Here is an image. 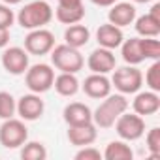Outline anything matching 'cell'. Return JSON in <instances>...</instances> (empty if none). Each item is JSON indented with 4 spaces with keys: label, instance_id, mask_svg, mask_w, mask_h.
I'll return each mask as SVG.
<instances>
[{
    "label": "cell",
    "instance_id": "cell-1",
    "mask_svg": "<svg viewBox=\"0 0 160 160\" xmlns=\"http://www.w3.org/2000/svg\"><path fill=\"white\" fill-rule=\"evenodd\" d=\"M128 109V100L124 94H108L102 98V104L92 113V122L96 128H111L119 115H122Z\"/></svg>",
    "mask_w": 160,
    "mask_h": 160
},
{
    "label": "cell",
    "instance_id": "cell-2",
    "mask_svg": "<svg viewBox=\"0 0 160 160\" xmlns=\"http://www.w3.org/2000/svg\"><path fill=\"white\" fill-rule=\"evenodd\" d=\"M17 23L27 28V30H34V28H43L45 25H49V21L53 19V8L45 2V0H34V2L25 4L19 13H17Z\"/></svg>",
    "mask_w": 160,
    "mask_h": 160
},
{
    "label": "cell",
    "instance_id": "cell-3",
    "mask_svg": "<svg viewBox=\"0 0 160 160\" xmlns=\"http://www.w3.org/2000/svg\"><path fill=\"white\" fill-rule=\"evenodd\" d=\"M51 64L58 72L77 73L79 70H83L85 58L79 53V49H75L68 43H62V45H55L51 49Z\"/></svg>",
    "mask_w": 160,
    "mask_h": 160
},
{
    "label": "cell",
    "instance_id": "cell-4",
    "mask_svg": "<svg viewBox=\"0 0 160 160\" xmlns=\"http://www.w3.org/2000/svg\"><path fill=\"white\" fill-rule=\"evenodd\" d=\"M53 81H55V70L49 64L40 62V64L28 66V70L25 72V83L30 92L43 94L49 89H53Z\"/></svg>",
    "mask_w": 160,
    "mask_h": 160
},
{
    "label": "cell",
    "instance_id": "cell-5",
    "mask_svg": "<svg viewBox=\"0 0 160 160\" xmlns=\"http://www.w3.org/2000/svg\"><path fill=\"white\" fill-rule=\"evenodd\" d=\"M28 139V128L23 119H4L0 124V145L6 149H19Z\"/></svg>",
    "mask_w": 160,
    "mask_h": 160
},
{
    "label": "cell",
    "instance_id": "cell-6",
    "mask_svg": "<svg viewBox=\"0 0 160 160\" xmlns=\"http://www.w3.org/2000/svg\"><path fill=\"white\" fill-rule=\"evenodd\" d=\"M143 85V73L136 66H122L115 70L111 87H115L121 94H136Z\"/></svg>",
    "mask_w": 160,
    "mask_h": 160
},
{
    "label": "cell",
    "instance_id": "cell-7",
    "mask_svg": "<svg viewBox=\"0 0 160 160\" xmlns=\"http://www.w3.org/2000/svg\"><path fill=\"white\" fill-rule=\"evenodd\" d=\"M115 130L121 139L124 141H136L145 134V119L138 113H122L115 121Z\"/></svg>",
    "mask_w": 160,
    "mask_h": 160
},
{
    "label": "cell",
    "instance_id": "cell-8",
    "mask_svg": "<svg viewBox=\"0 0 160 160\" xmlns=\"http://www.w3.org/2000/svg\"><path fill=\"white\" fill-rule=\"evenodd\" d=\"M55 47V34L47 28H34L25 38V49L28 55H47Z\"/></svg>",
    "mask_w": 160,
    "mask_h": 160
},
{
    "label": "cell",
    "instance_id": "cell-9",
    "mask_svg": "<svg viewBox=\"0 0 160 160\" xmlns=\"http://www.w3.org/2000/svg\"><path fill=\"white\" fill-rule=\"evenodd\" d=\"M2 66L12 75H23L28 70V53L23 47H6L2 53Z\"/></svg>",
    "mask_w": 160,
    "mask_h": 160
},
{
    "label": "cell",
    "instance_id": "cell-10",
    "mask_svg": "<svg viewBox=\"0 0 160 160\" xmlns=\"http://www.w3.org/2000/svg\"><path fill=\"white\" fill-rule=\"evenodd\" d=\"M43 109H45V104L40 98V94L30 92V94H23L17 100V109L15 111L19 113V117L23 121H38L43 115Z\"/></svg>",
    "mask_w": 160,
    "mask_h": 160
},
{
    "label": "cell",
    "instance_id": "cell-11",
    "mask_svg": "<svg viewBox=\"0 0 160 160\" xmlns=\"http://www.w3.org/2000/svg\"><path fill=\"white\" fill-rule=\"evenodd\" d=\"M87 66L92 73H109L115 70L117 66V58L113 55L111 49H106V47H98L94 49L89 58H87Z\"/></svg>",
    "mask_w": 160,
    "mask_h": 160
},
{
    "label": "cell",
    "instance_id": "cell-12",
    "mask_svg": "<svg viewBox=\"0 0 160 160\" xmlns=\"http://www.w3.org/2000/svg\"><path fill=\"white\" fill-rule=\"evenodd\" d=\"M81 89L89 98L102 100L108 94H111V81L106 77V73H91L83 81Z\"/></svg>",
    "mask_w": 160,
    "mask_h": 160
},
{
    "label": "cell",
    "instance_id": "cell-13",
    "mask_svg": "<svg viewBox=\"0 0 160 160\" xmlns=\"http://www.w3.org/2000/svg\"><path fill=\"white\" fill-rule=\"evenodd\" d=\"M62 119L68 126H81L92 122V111L81 102H70L62 111Z\"/></svg>",
    "mask_w": 160,
    "mask_h": 160
},
{
    "label": "cell",
    "instance_id": "cell-14",
    "mask_svg": "<svg viewBox=\"0 0 160 160\" xmlns=\"http://www.w3.org/2000/svg\"><path fill=\"white\" fill-rule=\"evenodd\" d=\"M108 19L111 25L122 28V27H130L136 19V6L130 4L128 0L124 2H119V4H111L109 6V13H108Z\"/></svg>",
    "mask_w": 160,
    "mask_h": 160
},
{
    "label": "cell",
    "instance_id": "cell-15",
    "mask_svg": "<svg viewBox=\"0 0 160 160\" xmlns=\"http://www.w3.org/2000/svg\"><path fill=\"white\" fill-rule=\"evenodd\" d=\"M98 138V130L94 122L81 124V126H68V141L75 147L92 145Z\"/></svg>",
    "mask_w": 160,
    "mask_h": 160
},
{
    "label": "cell",
    "instance_id": "cell-16",
    "mask_svg": "<svg viewBox=\"0 0 160 160\" xmlns=\"http://www.w3.org/2000/svg\"><path fill=\"white\" fill-rule=\"evenodd\" d=\"M124 40V34H122V28L111 25V23H106V25H100L98 30H96V42L100 47H106V49H117L121 47Z\"/></svg>",
    "mask_w": 160,
    "mask_h": 160
},
{
    "label": "cell",
    "instance_id": "cell-17",
    "mask_svg": "<svg viewBox=\"0 0 160 160\" xmlns=\"http://www.w3.org/2000/svg\"><path fill=\"white\" fill-rule=\"evenodd\" d=\"M134 113L147 117V115H154L160 109V96L154 91H145V92H138L134 102H132Z\"/></svg>",
    "mask_w": 160,
    "mask_h": 160
},
{
    "label": "cell",
    "instance_id": "cell-18",
    "mask_svg": "<svg viewBox=\"0 0 160 160\" xmlns=\"http://www.w3.org/2000/svg\"><path fill=\"white\" fill-rule=\"evenodd\" d=\"M89 40H91V30L81 23L68 25V28L64 30V43H68V45H72L75 49L87 45Z\"/></svg>",
    "mask_w": 160,
    "mask_h": 160
},
{
    "label": "cell",
    "instance_id": "cell-19",
    "mask_svg": "<svg viewBox=\"0 0 160 160\" xmlns=\"http://www.w3.org/2000/svg\"><path fill=\"white\" fill-rule=\"evenodd\" d=\"M53 87H55V91H57L60 96H66V98H70V96L77 94V91H79V79L75 77V73L60 72V73L55 77Z\"/></svg>",
    "mask_w": 160,
    "mask_h": 160
},
{
    "label": "cell",
    "instance_id": "cell-20",
    "mask_svg": "<svg viewBox=\"0 0 160 160\" xmlns=\"http://www.w3.org/2000/svg\"><path fill=\"white\" fill-rule=\"evenodd\" d=\"M121 55H122V60L130 66H138L139 62H143L145 58H143V53H141V38L122 40Z\"/></svg>",
    "mask_w": 160,
    "mask_h": 160
},
{
    "label": "cell",
    "instance_id": "cell-21",
    "mask_svg": "<svg viewBox=\"0 0 160 160\" xmlns=\"http://www.w3.org/2000/svg\"><path fill=\"white\" fill-rule=\"evenodd\" d=\"M55 17L62 25L81 23V19L85 17V6L83 4H75V6H62V4H58L57 10H55Z\"/></svg>",
    "mask_w": 160,
    "mask_h": 160
},
{
    "label": "cell",
    "instance_id": "cell-22",
    "mask_svg": "<svg viewBox=\"0 0 160 160\" xmlns=\"http://www.w3.org/2000/svg\"><path fill=\"white\" fill-rule=\"evenodd\" d=\"M134 21H136V32L141 38H156L160 34V19L152 17L151 13H145Z\"/></svg>",
    "mask_w": 160,
    "mask_h": 160
},
{
    "label": "cell",
    "instance_id": "cell-23",
    "mask_svg": "<svg viewBox=\"0 0 160 160\" xmlns=\"http://www.w3.org/2000/svg\"><path fill=\"white\" fill-rule=\"evenodd\" d=\"M132 156H134V151L124 139L108 143L106 151L102 152V158L106 160H132Z\"/></svg>",
    "mask_w": 160,
    "mask_h": 160
},
{
    "label": "cell",
    "instance_id": "cell-24",
    "mask_svg": "<svg viewBox=\"0 0 160 160\" xmlns=\"http://www.w3.org/2000/svg\"><path fill=\"white\" fill-rule=\"evenodd\" d=\"M21 158L23 160H45L47 158V149L40 141H25L21 145Z\"/></svg>",
    "mask_w": 160,
    "mask_h": 160
},
{
    "label": "cell",
    "instance_id": "cell-25",
    "mask_svg": "<svg viewBox=\"0 0 160 160\" xmlns=\"http://www.w3.org/2000/svg\"><path fill=\"white\" fill-rule=\"evenodd\" d=\"M17 102L12 96V92L0 91V119H12L15 115Z\"/></svg>",
    "mask_w": 160,
    "mask_h": 160
},
{
    "label": "cell",
    "instance_id": "cell-26",
    "mask_svg": "<svg viewBox=\"0 0 160 160\" xmlns=\"http://www.w3.org/2000/svg\"><path fill=\"white\" fill-rule=\"evenodd\" d=\"M141 53L143 58L158 60L160 58V42L156 38H141Z\"/></svg>",
    "mask_w": 160,
    "mask_h": 160
},
{
    "label": "cell",
    "instance_id": "cell-27",
    "mask_svg": "<svg viewBox=\"0 0 160 160\" xmlns=\"http://www.w3.org/2000/svg\"><path fill=\"white\" fill-rule=\"evenodd\" d=\"M145 83L149 87V91H154V92H160V60H154L147 73H145Z\"/></svg>",
    "mask_w": 160,
    "mask_h": 160
},
{
    "label": "cell",
    "instance_id": "cell-28",
    "mask_svg": "<svg viewBox=\"0 0 160 160\" xmlns=\"http://www.w3.org/2000/svg\"><path fill=\"white\" fill-rule=\"evenodd\" d=\"M147 149L151 152V158L160 156V128H151L147 134Z\"/></svg>",
    "mask_w": 160,
    "mask_h": 160
},
{
    "label": "cell",
    "instance_id": "cell-29",
    "mask_svg": "<svg viewBox=\"0 0 160 160\" xmlns=\"http://www.w3.org/2000/svg\"><path fill=\"white\" fill-rule=\"evenodd\" d=\"M100 158H102V152L91 145H85L75 152V160H100Z\"/></svg>",
    "mask_w": 160,
    "mask_h": 160
},
{
    "label": "cell",
    "instance_id": "cell-30",
    "mask_svg": "<svg viewBox=\"0 0 160 160\" xmlns=\"http://www.w3.org/2000/svg\"><path fill=\"white\" fill-rule=\"evenodd\" d=\"M15 21V13L10 10L8 4H0V27L2 28H12Z\"/></svg>",
    "mask_w": 160,
    "mask_h": 160
},
{
    "label": "cell",
    "instance_id": "cell-31",
    "mask_svg": "<svg viewBox=\"0 0 160 160\" xmlns=\"http://www.w3.org/2000/svg\"><path fill=\"white\" fill-rule=\"evenodd\" d=\"M8 43H10V28L0 27V49L8 47Z\"/></svg>",
    "mask_w": 160,
    "mask_h": 160
},
{
    "label": "cell",
    "instance_id": "cell-32",
    "mask_svg": "<svg viewBox=\"0 0 160 160\" xmlns=\"http://www.w3.org/2000/svg\"><path fill=\"white\" fill-rule=\"evenodd\" d=\"M91 2L96 6H102V8H109L111 4H115V0H91Z\"/></svg>",
    "mask_w": 160,
    "mask_h": 160
},
{
    "label": "cell",
    "instance_id": "cell-33",
    "mask_svg": "<svg viewBox=\"0 0 160 160\" xmlns=\"http://www.w3.org/2000/svg\"><path fill=\"white\" fill-rule=\"evenodd\" d=\"M58 4H62V6H75V4H83V0H58Z\"/></svg>",
    "mask_w": 160,
    "mask_h": 160
},
{
    "label": "cell",
    "instance_id": "cell-34",
    "mask_svg": "<svg viewBox=\"0 0 160 160\" xmlns=\"http://www.w3.org/2000/svg\"><path fill=\"white\" fill-rule=\"evenodd\" d=\"M152 17H156V19H160V4H154L152 8H151V12H149Z\"/></svg>",
    "mask_w": 160,
    "mask_h": 160
},
{
    "label": "cell",
    "instance_id": "cell-35",
    "mask_svg": "<svg viewBox=\"0 0 160 160\" xmlns=\"http://www.w3.org/2000/svg\"><path fill=\"white\" fill-rule=\"evenodd\" d=\"M2 2H4V4H8V6H13V4H19L21 0H2Z\"/></svg>",
    "mask_w": 160,
    "mask_h": 160
},
{
    "label": "cell",
    "instance_id": "cell-36",
    "mask_svg": "<svg viewBox=\"0 0 160 160\" xmlns=\"http://www.w3.org/2000/svg\"><path fill=\"white\" fill-rule=\"evenodd\" d=\"M136 4H147V2H151V0H134Z\"/></svg>",
    "mask_w": 160,
    "mask_h": 160
}]
</instances>
